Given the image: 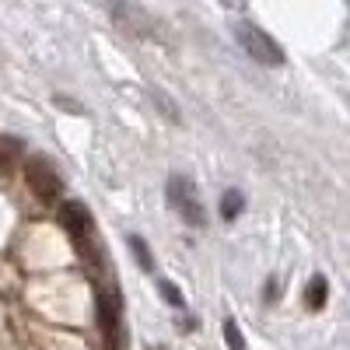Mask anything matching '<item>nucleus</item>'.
Segmentation results:
<instances>
[{"label": "nucleus", "instance_id": "obj_1", "mask_svg": "<svg viewBox=\"0 0 350 350\" xmlns=\"http://www.w3.org/2000/svg\"><path fill=\"white\" fill-rule=\"evenodd\" d=\"M165 193H168V207L179 214L189 228H203V224H207V214H203L196 183L189 179V175H172L168 186H165Z\"/></svg>", "mask_w": 350, "mask_h": 350}, {"label": "nucleus", "instance_id": "obj_2", "mask_svg": "<svg viewBox=\"0 0 350 350\" xmlns=\"http://www.w3.org/2000/svg\"><path fill=\"white\" fill-rule=\"evenodd\" d=\"M235 39H239V46L252 56L256 64H262V67H284V49H280V42H277L273 36L262 32L259 25L239 21V25H235Z\"/></svg>", "mask_w": 350, "mask_h": 350}, {"label": "nucleus", "instance_id": "obj_3", "mask_svg": "<svg viewBox=\"0 0 350 350\" xmlns=\"http://www.w3.org/2000/svg\"><path fill=\"white\" fill-rule=\"evenodd\" d=\"M25 183L39 203H56L60 200V175L46 158H28L25 161Z\"/></svg>", "mask_w": 350, "mask_h": 350}, {"label": "nucleus", "instance_id": "obj_4", "mask_svg": "<svg viewBox=\"0 0 350 350\" xmlns=\"http://www.w3.org/2000/svg\"><path fill=\"white\" fill-rule=\"evenodd\" d=\"M60 224L67 228V235L77 245H84V239L92 235V211L77 200H67V203H60Z\"/></svg>", "mask_w": 350, "mask_h": 350}, {"label": "nucleus", "instance_id": "obj_5", "mask_svg": "<svg viewBox=\"0 0 350 350\" xmlns=\"http://www.w3.org/2000/svg\"><path fill=\"white\" fill-rule=\"evenodd\" d=\"M98 326L105 336V350H116V333H120V301L112 295H98Z\"/></svg>", "mask_w": 350, "mask_h": 350}, {"label": "nucleus", "instance_id": "obj_6", "mask_svg": "<svg viewBox=\"0 0 350 350\" xmlns=\"http://www.w3.org/2000/svg\"><path fill=\"white\" fill-rule=\"evenodd\" d=\"M25 158V144L21 137H11V133H0V175H11Z\"/></svg>", "mask_w": 350, "mask_h": 350}, {"label": "nucleus", "instance_id": "obj_7", "mask_svg": "<svg viewBox=\"0 0 350 350\" xmlns=\"http://www.w3.org/2000/svg\"><path fill=\"white\" fill-rule=\"evenodd\" d=\"M326 301H329V280H326L323 273H315V277L308 280V287H305V308H308V312H323Z\"/></svg>", "mask_w": 350, "mask_h": 350}, {"label": "nucleus", "instance_id": "obj_8", "mask_svg": "<svg viewBox=\"0 0 350 350\" xmlns=\"http://www.w3.org/2000/svg\"><path fill=\"white\" fill-rule=\"evenodd\" d=\"M242 211H245V196H242L239 189H228L224 200H221V217H224V221H235Z\"/></svg>", "mask_w": 350, "mask_h": 350}, {"label": "nucleus", "instance_id": "obj_9", "mask_svg": "<svg viewBox=\"0 0 350 350\" xmlns=\"http://www.w3.org/2000/svg\"><path fill=\"white\" fill-rule=\"evenodd\" d=\"M130 242V249H133V259H137V267H144V270H154V256H151V249H148V242H144L140 235H130L126 239Z\"/></svg>", "mask_w": 350, "mask_h": 350}, {"label": "nucleus", "instance_id": "obj_10", "mask_svg": "<svg viewBox=\"0 0 350 350\" xmlns=\"http://www.w3.org/2000/svg\"><path fill=\"white\" fill-rule=\"evenodd\" d=\"M224 343L228 350H245V340H242V329L235 319H224Z\"/></svg>", "mask_w": 350, "mask_h": 350}, {"label": "nucleus", "instance_id": "obj_11", "mask_svg": "<svg viewBox=\"0 0 350 350\" xmlns=\"http://www.w3.org/2000/svg\"><path fill=\"white\" fill-rule=\"evenodd\" d=\"M158 291H161V298L172 301L175 308H186V298H183V291H179V287H172L168 280H158Z\"/></svg>", "mask_w": 350, "mask_h": 350}]
</instances>
